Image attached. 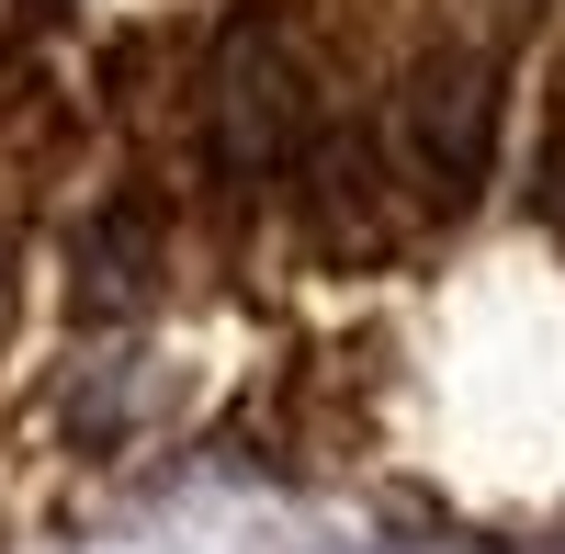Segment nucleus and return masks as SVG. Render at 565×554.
I'll list each match as a JSON object with an SVG mask.
<instances>
[{"instance_id":"nucleus-1","label":"nucleus","mask_w":565,"mask_h":554,"mask_svg":"<svg viewBox=\"0 0 565 554\" xmlns=\"http://www.w3.org/2000/svg\"><path fill=\"white\" fill-rule=\"evenodd\" d=\"M487 136H498V90L476 57H430L407 90H396V148L430 193H476L487 170Z\"/></svg>"},{"instance_id":"nucleus-2","label":"nucleus","mask_w":565,"mask_h":554,"mask_svg":"<svg viewBox=\"0 0 565 554\" xmlns=\"http://www.w3.org/2000/svg\"><path fill=\"white\" fill-rule=\"evenodd\" d=\"M282 114H295V90H282V57H271V45L260 34H238V45H226V68H215V159L226 170H271L282 159Z\"/></svg>"}]
</instances>
